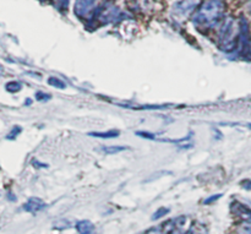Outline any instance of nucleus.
<instances>
[{"label":"nucleus","mask_w":251,"mask_h":234,"mask_svg":"<svg viewBox=\"0 0 251 234\" xmlns=\"http://www.w3.org/2000/svg\"><path fill=\"white\" fill-rule=\"evenodd\" d=\"M181 234H200L198 230L195 228V226H191L190 228H189L188 231H185V232H183Z\"/></svg>","instance_id":"21"},{"label":"nucleus","mask_w":251,"mask_h":234,"mask_svg":"<svg viewBox=\"0 0 251 234\" xmlns=\"http://www.w3.org/2000/svg\"><path fill=\"white\" fill-rule=\"evenodd\" d=\"M120 135L119 130H108V131H92L88 132V136L92 137H100V139H114Z\"/></svg>","instance_id":"10"},{"label":"nucleus","mask_w":251,"mask_h":234,"mask_svg":"<svg viewBox=\"0 0 251 234\" xmlns=\"http://www.w3.org/2000/svg\"><path fill=\"white\" fill-rule=\"evenodd\" d=\"M125 150H129L127 146H115V145H110V146H103L102 151L107 155H115L119 154V152L125 151Z\"/></svg>","instance_id":"11"},{"label":"nucleus","mask_w":251,"mask_h":234,"mask_svg":"<svg viewBox=\"0 0 251 234\" xmlns=\"http://www.w3.org/2000/svg\"><path fill=\"white\" fill-rule=\"evenodd\" d=\"M76 231L78 234H92L95 232V225L91 221L81 220L76 223Z\"/></svg>","instance_id":"9"},{"label":"nucleus","mask_w":251,"mask_h":234,"mask_svg":"<svg viewBox=\"0 0 251 234\" xmlns=\"http://www.w3.org/2000/svg\"><path fill=\"white\" fill-rule=\"evenodd\" d=\"M226 5L223 0H206L193 16V24L199 31L217 28L225 19Z\"/></svg>","instance_id":"1"},{"label":"nucleus","mask_w":251,"mask_h":234,"mask_svg":"<svg viewBox=\"0 0 251 234\" xmlns=\"http://www.w3.org/2000/svg\"><path fill=\"white\" fill-rule=\"evenodd\" d=\"M239 233L240 234H251V225H250V223H247V222L243 223V226L240 227V230H239Z\"/></svg>","instance_id":"19"},{"label":"nucleus","mask_w":251,"mask_h":234,"mask_svg":"<svg viewBox=\"0 0 251 234\" xmlns=\"http://www.w3.org/2000/svg\"><path fill=\"white\" fill-rule=\"evenodd\" d=\"M6 91H9V92L11 93H16V92H20L22 88V83L19 82V81H10V82L6 83Z\"/></svg>","instance_id":"13"},{"label":"nucleus","mask_w":251,"mask_h":234,"mask_svg":"<svg viewBox=\"0 0 251 234\" xmlns=\"http://www.w3.org/2000/svg\"><path fill=\"white\" fill-rule=\"evenodd\" d=\"M230 211H232L233 215L240 217L244 222L251 218V208L249 206L245 205V204L239 203V201L232 203V205H230Z\"/></svg>","instance_id":"6"},{"label":"nucleus","mask_w":251,"mask_h":234,"mask_svg":"<svg viewBox=\"0 0 251 234\" xmlns=\"http://www.w3.org/2000/svg\"><path fill=\"white\" fill-rule=\"evenodd\" d=\"M238 37H239V22H235L233 17L223 19L217 27V44L221 51L226 53L237 51Z\"/></svg>","instance_id":"2"},{"label":"nucleus","mask_w":251,"mask_h":234,"mask_svg":"<svg viewBox=\"0 0 251 234\" xmlns=\"http://www.w3.org/2000/svg\"><path fill=\"white\" fill-rule=\"evenodd\" d=\"M125 4L127 5L129 10H131V11L141 12L149 9L150 1L149 0H125Z\"/></svg>","instance_id":"8"},{"label":"nucleus","mask_w":251,"mask_h":234,"mask_svg":"<svg viewBox=\"0 0 251 234\" xmlns=\"http://www.w3.org/2000/svg\"><path fill=\"white\" fill-rule=\"evenodd\" d=\"M221 198H222V194H216V195L210 196V198H207L206 200H203V204H205V205H211V204L216 203V201Z\"/></svg>","instance_id":"18"},{"label":"nucleus","mask_w":251,"mask_h":234,"mask_svg":"<svg viewBox=\"0 0 251 234\" xmlns=\"http://www.w3.org/2000/svg\"><path fill=\"white\" fill-rule=\"evenodd\" d=\"M220 125H230V127H238V125H242V127L251 129V124H249V123H221Z\"/></svg>","instance_id":"20"},{"label":"nucleus","mask_w":251,"mask_h":234,"mask_svg":"<svg viewBox=\"0 0 251 234\" xmlns=\"http://www.w3.org/2000/svg\"><path fill=\"white\" fill-rule=\"evenodd\" d=\"M21 131H22L21 128H20L19 125H16V127L12 128L11 131H10L9 134H7L6 139H7V140H14V139H16V137L19 136V134H20V132H21Z\"/></svg>","instance_id":"15"},{"label":"nucleus","mask_w":251,"mask_h":234,"mask_svg":"<svg viewBox=\"0 0 251 234\" xmlns=\"http://www.w3.org/2000/svg\"><path fill=\"white\" fill-rule=\"evenodd\" d=\"M46 206H47L46 203H44L42 199L29 198L28 200L26 201V204L22 206V208H24V211H26V212L37 213V212H39V211L44 210V208H46Z\"/></svg>","instance_id":"7"},{"label":"nucleus","mask_w":251,"mask_h":234,"mask_svg":"<svg viewBox=\"0 0 251 234\" xmlns=\"http://www.w3.org/2000/svg\"><path fill=\"white\" fill-rule=\"evenodd\" d=\"M48 85L51 86V87H55V88H60V90H64V88L66 87V83L64 82L61 78H56V76H50V78H48Z\"/></svg>","instance_id":"12"},{"label":"nucleus","mask_w":251,"mask_h":234,"mask_svg":"<svg viewBox=\"0 0 251 234\" xmlns=\"http://www.w3.org/2000/svg\"><path fill=\"white\" fill-rule=\"evenodd\" d=\"M100 0H76L75 14L78 17H86L95 11L96 5Z\"/></svg>","instance_id":"5"},{"label":"nucleus","mask_w":251,"mask_h":234,"mask_svg":"<svg viewBox=\"0 0 251 234\" xmlns=\"http://www.w3.org/2000/svg\"><path fill=\"white\" fill-rule=\"evenodd\" d=\"M167 213H169V208H158V210L153 213V216H152V220L153 221L159 220V218L164 217V215H167Z\"/></svg>","instance_id":"14"},{"label":"nucleus","mask_w":251,"mask_h":234,"mask_svg":"<svg viewBox=\"0 0 251 234\" xmlns=\"http://www.w3.org/2000/svg\"><path fill=\"white\" fill-rule=\"evenodd\" d=\"M36 100L38 101V102H47V101L50 100V95L46 92H42V91H38V92L36 93Z\"/></svg>","instance_id":"16"},{"label":"nucleus","mask_w":251,"mask_h":234,"mask_svg":"<svg viewBox=\"0 0 251 234\" xmlns=\"http://www.w3.org/2000/svg\"><path fill=\"white\" fill-rule=\"evenodd\" d=\"M137 136L142 137V139L151 140V141H158V142H167V144H174V145H181L183 142L189 141L191 139V134L186 135L184 137H179V139H169V137H158V135H154L149 131H137Z\"/></svg>","instance_id":"4"},{"label":"nucleus","mask_w":251,"mask_h":234,"mask_svg":"<svg viewBox=\"0 0 251 234\" xmlns=\"http://www.w3.org/2000/svg\"><path fill=\"white\" fill-rule=\"evenodd\" d=\"M144 234H167V233H166V231H164L163 225H162V226H158V227L151 228V230H149L146 233H144Z\"/></svg>","instance_id":"17"},{"label":"nucleus","mask_w":251,"mask_h":234,"mask_svg":"<svg viewBox=\"0 0 251 234\" xmlns=\"http://www.w3.org/2000/svg\"><path fill=\"white\" fill-rule=\"evenodd\" d=\"M200 0H176L171 7L172 16L176 20L188 19L191 14H195Z\"/></svg>","instance_id":"3"}]
</instances>
